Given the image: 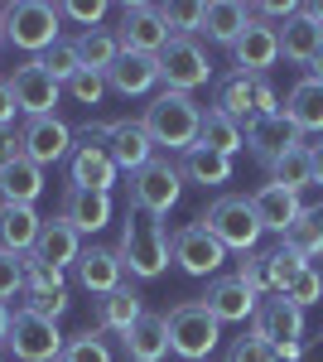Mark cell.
Instances as JSON below:
<instances>
[{
    "mask_svg": "<svg viewBox=\"0 0 323 362\" xmlns=\"http://www.w3.org/2000/svg\"><path fill=\"white\" fill-rule=\"evenodd\" d=\"M63 92L73 97V102H82V107H102V97H107V73H92V68H78L68 83H63Z\"/></svg>",
    "mask_w": 323,
    "mask_h": 362,
    "instance_id": "cell-39",
    "label": "cell"
},
{
    "mask_svg": "<svg viewBox=\"0 0 323 362\" xmlns=\"http://www.w3.org/2000/svg\"><path fill=\"white\" fill-rule=\"evenodd\" d=\"M179 198H184V169L169 155H155L145 169L131 174V208H140V213L164 218V213L179 208Z\"/></svg>",
    "mask_w": 323,
    "mask_h": 362,
    "instance_id": "cell-7",
    "label": "cell"
},
{
    "mask_svg": "<svg viewBox=\"0 0 323 362\" xmlns=\"http://www.w3.org/2000/svg\"><path fill=\"white\" fill-rule=\"evenodd\" d=\"M58 362H111V348H107V338L102 334H78V338H68L63 343V358Z\"/></svg>",
    "mask_w": 323,
    "mask_h": 362,
    "instance_id": "cell-40",
    "label": "cell"
},
{
    "mask_svg": "<svg viewBox=\"0 0 323 362\" xmlns=\"http://www.w3.org/2000/svg\"><path fill=\"white\" fill-rule=\"evenodd\" d=\"M0 362H5V343H0Z\"/></svg>",
    "mask_w": 323,
    "mask_h": 362,
    "instance_id": "cell-59",
    "label": "cell"
},
{
    "mask_svg": "<svg viewBox=\"0 0 323 362\" xmlns=\"http://www.w3.org/2000/svg\"><path fill=\"white\" fill-rule=\"evenodd\" d=\"M15 112H20V107H15V92L0 78V126H15Z\"/></svg>",
    "mask_w": 323,
    "mask_h": 362,
    "instance_id": "cell-52",
    "label": "cell"
},
{
    "mask_svg": "<svg viewBox=\"0 0 323 362\" xmlns=\"http://www.w3.org/2000/svg\"><path fill=\"white\" fill-rule=\"evenodd\" d=\"M39 227H44V218L29 203H0V251L29 256L39 242Z\"/></svg>",
    "mask_w": 323,
    "mask_h": 362,
    "instance_id": "cell-23",
    "label": "cell"
},
{
    "mask_svg": "<svg viewBox=\"0 0 323 362\" xmlns=\"http://www.w3.org/2000/svg\"><path fill=\"white\" fill-rule=\"evenodd\" d=\"M242 140L246 150L261 160V165H270V160H280L285 150H295V145H304V136L295 131V121L280 112V116H251V121H242Z\"/></svg>",
    "mask_w": 323,
    "mask_h": 362,
    "instance_id": "cell-16",
    "label": "cell"
},
{
    "mask_svg": "<svg viewBox=\"0 0 323 362\" xmlns=\"http://www.w3.org/2000/svg\"><path fill=\"white\" fill-rule=\"evenodd\" d=\"M227 362H280V358H275V343L251 329V334H242L232 348H227Z\"/></svg>",
    "mask_w": 323,
    "mask_h": 362,
    "instance_id": "cell-42",
    "label": "cell"
},
{
    "mask_svg": "<svg viewBox=\"0 0 323 362\" xmlns=\"http://www.w3.org/2000/svg\"><path fill=\"white\" fill-rule=\"evenodd\" d=\"M0 20H5V44H15L29 58L49 54L58 44V25H63L58 5L49 0H10V5H0Z\"/></svg>",
    "mask_w": 323,
    "mask_h": 362,
    "instance_id": "cell-3",
    "label": "cell"
},
{
    "mask_svg": "<svg viewBox=\"0 0 323 362\" xmlns=\"http://www.w3.org/2000/svg\"><path fill=\"white\" fill-rule=\"evenodd\" d=\"M251 87H256V78H246V73H227V78L217 83V92H213V107L242 126V121L256 116V107H251Z\"/></svg>",
    "mask_w": 323,
    "mask_h": 362,
    "instance_id": "cell-34",
    "label": "cell"
},
{
    "mask_svg": "<svg viewBox=\"0 0 323 362\" xmlns=\"http://www.w3.org/2000/svg\"><path fill=\"white\" fill-rule=\"evenodd\" d=\"M116 174H121V169H116V160H111V150H107V121L82 126L78 145H73V155H68V179H73V189L111 194Z\"/></svg>",
    "mask_w": 323,
    "mask_h": 362,
    "instance_id": "cell-6",
    "label": "cell"
},
{
    "mask_svg": "<svg viewBox=\"0 0 323 362\" xmlns=\"http://www.w3.org/2000/svg\"><path fill=\"white\" fill-rule=\"evenodd\" d=\"M309 150H314V184H323V140L309 145Z\"/></svg>",
    "mask_w": 323,
    "mask_h": 362,
    "instance_id": "cell-56",
    "label": "cell"
},
{
    "mask_svg": "<svg viewBox=\"0 0 323 362\" xmlns=\"http://www.w3.org/2000/svg\"><path fill=\"white\" fill-rule=\"evenodd\" d=\"M184 184H198V189H217V184H232V160L227 155H217V150H203V145H193L184 150Z\"/></svg>",
    "mask_w": 323,
    "mask_h": 362,
    "instance_id": "cell-31",
    "label": "cell"
},
{
    "mask_svg": "<svg viewBox=\"0 0 323 362\" xmlns=\"http://www.w3.org/2000/svg\"><path fill=\"white\" fill-rule=\"evenodd\" d=\"M285 116L295 121L299 136H323V83L314 78H299L285 97Z\"/></svg>",
    "mask_w": 323,
    "mask_h": 362,
    "instance_id": "cell-27",
    "label": "cell"
},
{
    "mask_svg": "<svg viewBox=\"0 0 323 362\" xmlns=\"http://www.w3.org/2000/svg\"><path fill=\"white\" fill-rule=\"evenodd\" d=\"M304 266H314V261L295 256L285 242H280V247H270L266 251V285H270V295H285V290H290V280H295Z\"/></svg>",
    "mask_w": 323,
    "mask_h": 362,
    "instance_id": "cell-38",
    "label": "cell"
},
{
    "mask_svg": "<svg viewBox=\"0 0 323 362\" xmlns=\"http://www.w3.org/2000/svg\"><path fill=\"white\" fill-rule=\"evenodd\" d=\"M25 290H34V295H49V290H68V285H63V271H58V266L39 261V256L29 251V256H25Z\"/></svg>",
    "mask_w": 323,
    "mask_h": 362,
    "instance_id": "cell-41",
    "label": "cell"
},
{
    "mask_svg": "<svg viewBox=\"0 0 323 362\" xmlns=\"http://www.w3.org/2000/svg\"><path fill=\"white\" fill-rule=\"evenodd\" d=\"M121 49L126 54H160L169 44V29L160 20V5H145V0H126L121 5V29H116Z\"/></svg>",
    "mask_w": 323,
    "mask_h": 362,
    "instance_id": "cell-14",
    "label": "cell"
},
{
    "mask_svg": "<svg viewBox=\"0 0 323 362\" xmlns=\"http://www.w3.org/2000/svg\"><path fill=\"white\" fill-rule=\"evenodd\" d=\"M73 271H78V285H82V290H92L97 300H107L111 290L126 285V266H121L116 247H82V256H78Z\"/></svg>",
    "mask_w": 323,
    "mask_h": 362,
    "instance_id": "cell-18",
    "label": "cell"
},
{
    "mask_svg": "<svg viewBox=\"0 0 323 362\" xmlns=\"http://www.w3.org/2000/svg\"><path fill=\"white\" fill-rule=\"evenodd\" d=\"M15 295H25V256L0 251V300L10 305Z\"/></svg>",
    "mask_w": 323,
    "mask_h": 362,
    "instance_id": "cell-47",
    "label": "cell"
},
{
    "mask_svg": "<svg viewBox=\"0 0 323 362\" xmlns=\"http://www.w3.org/2000/svg\"><path fill=\"white\" fill-rule=\"evenodd\" d=\"M63 343L68 338L58 334L54 319H39L29 309H15V324L5 334V353H15L20 362H58L63 358Z\"/></svg>",
    "mask_w": 323,
    "mask_h": 362,
    "instance_id": "cell-8",
    "label": "cell"
},
{
    "mask_svg": "<svg viewBox=\"0 0 323 362\" xmlns=\"http://www.w3.org/2000/svg\"><path fill=\"white\" fill-rule=\"evenodd\" d=\"M251 10H256L261 20H270V25H275V20H295L299 15L295 0H261V5H251Z\"/></svg>",
    "mask_w": 323,
    "mask_h": 362,
    "instance_id": "cell-50",
    "label": "cell"
},
{
    "mask_svg": "<svg viewBox=\"0 0 323 362\" xmlns=\"http://www.w3.org/2000/svg\"><path fill=\"white\" fill-rule=\"evenodd\" d=\"M198 223L213 232L217 242L227 251H256V242H261V218H256V208H251V198H242V194H222V198H213L208 203V213L198 218Z\"/></svg>",
    "mask_w": 323,
    "mask_h": 362,
    "instance_id": "cell-5",
    "label": "cell"
},
{
    "mask_svg": "<svg viewBox=\"0 0 323 362\" xmlns=\"http://www.w3.org/2000/svg\"><path fill=\"white\" fill-rule=\"evenodd\" d=\"M160 20L169 29V39H198L203 34V5L198 0H169V5H160Z\"/></svg>",
    "mask_w": 323,
    "mask_h": 362,
    "instance_id": "cell-37",
    "label": "cell"
},
{
    "mask_svg": "<svg viewBox=\"0 0 323 362\" xmlns=\"http://www.w3.org/2000/svg\"><path fill=\"white\" fill-rule=\"evenodd\" d=\"M251 107H256V116H280V92L270 87V78H256V87H251Z\"/></svg>",
    "mask_w": 323,
    "mask_h": 362,
    "instance_id": "cell-49",
    "label": "cell"
},
{
    "mask_svg": "<svg viewBox=\"0 0 323 362\" xmlns=\"http://www.w3.org/2000/svg\"><path fill=\"white\" fill-rule=\"evenodd\" d=\"M169 261L184 276H217L222 261H227V247L203 223H184L179 232H169Z\"/></svg>",
    "mask_w": 323,
    "mask_h": 362,
    "instance_id": "cell-9",
    "label": "cell"
},
{
    "mask_svg": "<svg viewBox=\"0 0 323 362\" xmlns=\"http://www.w3.org/2000/svg\"><path fill=\"white\" fill-rule=\"evenodd\" d=\"M270 184H280V189H290V194H304L309 184H314V150L309 145H295V150H285L280 160H270Z\"/></svg>",
    "mask_w": 323,
    "mask_h": 362,
    "instance_id": "cell-32",
    "label": "cell"
},
{
    "mask_svg": "<svg viewBox=\"0 0 323 362\" xmlns=\"http://www.w3.org/2000/svg\"><path fill=\"white\" fill-rule=\"evenodd\" d=\"M299 15H309V20L323 29V0H304V5H299Z\"/></svg>",
    "mask_w": 323,
    "mask_h": 362,
    "instance_id": "cell-54",
    "label": "cell"
},
{
    "mask_svg": "<svg viewBox=\"0 0 323 362\" xmlns=\"http://www.w3.org/2000/svg\"><path fill=\"white\" fill-rule=\"evenodd\" d=\"M44 194V169L34 165V160H15V165L0 169V203H29L34 208V198Z\"/></svg>",
    "mask_w": 323,
    "mask_h": 362,
    "instance_id": "cell-30",
    "label": "cell"
},
{
    "mask_svg": "<svg viewBox=\"0 0 323 362\" xmlns=\"http://www.w3.org/2000/svg\"><path fill=\"white\" fill-rule=\"evenodd\" d=\"M58 15L73 20V25H82V29H102L107 0H58Z\"/></svg>",
    "mask_w": 323,
    "mask_h": 362,
    "instance_id": "cell-45",
    "label": "cell"
},
{
    "mask_svg": "<svg viewBox=\"0 0 323 362\" xmlns=\"http://www.w3.org/2000/svg\"><path fill=\"white\" fill-rule=\"evenodd\" d=\"M169 353H179L184 362H208L222 343V324H217L203 300H184L169 314Z\"/></svg>",
    "mask_w": 323,
    "mask_h": 362,
    "instance_id": "cell-4",
    "label": "cell"
},
{
    "mask_svg": "<svg viewBox=\"0 0 323 362\" xmlns=\"http://www.w3.org/2000/svg\"><path fill=\"white\" fill-rule=\"evenodd\" d=\"M10 324H15V309L0 300V343H5V334H10Z\"/></svg>",
    "mask_w": 323,
    "mask_h": 362,
    "instance_id": "cell-55",
    "label": "cell"
},
{
    "mask_svg": "<svg viewBox=\"0 0 323 362\" xmlns=\"http://www.w3.org/2000/svg\"><path fill=\"white\" fill-rule=\"evenodd\" d=\"M0 49H5V20H0Z\"/></svg>",
    "mask_w": 323,
    "mask_h": 362,
    "instance_id": "cell-58",
    "label": "cell"
},
{
    "mask_svg": "<svg viewBox=\"0 0 323 362\" xmlns=\"http://www.w3.org/2000/svg\"><path fill=\"white\" fill-rule=\"evenodd\" d=\"M285 300H295L299 309H309V305H319L323 300V271L319 266H304L295 280H290V290H285Z\"/></svg>",
    "mask_w": 323,
    "mask_h": 362,
    "instance_id": "cell-43",
    "label": "cell"
},
{
    "mask_svg": "<svg viewBox=\"0 0 323 362\" xmlns=\"http://www.w3.org/2000/svg\"><path fill=\"white\" fill-rule=\"evenodd\" d=\"M251 208H256L261 227H266V232H280V237H285V232L299 223V213H304L299 194L280 189V184H266V189H256V194H251Z\"/></svg>",
    "mask_w": 323,
    "mask_h": 362,
    "instance_id": "cell-25",
    "label": "cell"
},
{
    "mask_svg": "<svg viewBox=\"0 0 323 362\" xmlns=\"http://www.w3.org/2000/svg\"><path fill=\"white\" fill-rule=\"evenodd\" d=\"M232 63H237V73H246V78H266L270 68L280 63V25L251 15L246 34L232 44Z\"/></svg>",
    "mask_w": 323,
    "mask_h": 362,
    "instance_id": "cell-12",
    "label": "cell"
},
{
    "mask_svg": "<svg viewBox=\"0 0 323 362\" xmlns=\"http://www.w3.org/2000/svg\"><path fill=\"white\" fill-rule=\"evenodd\" d=\"M319 49H323V29L314 25L309 15L285 20V29H280V58H290V63H299V68H309Z\"/></svg>",
    "mask_w": 323,
    "mask_h": 362,
    "instance_id": "cell-29",
    "label": "cell"
},
{
    "mask_svg": "<svg viewBox=\"0 0 323 362\" xmlns=\"http://www.w3.org/2000/svg\"><path fill=\"white\" fill-rule=\"evenodd\" d=\"M304 353H309V338H304V343H280V348H275L280 362H304Z\"/></svg>",
    "mask_w": 323,
    "mask_h": 362,
    "instance_id": "cell-53",
    "label": "cell"
},
{
    "mask_svg": "<svg viewBox=\"0 0 323 362\" xmlns=\"http://www.w3.org/2000/svg\"><path fill=\"white\" fill-rule=\"evenodd\" d=\"M256 334L270 338L275 348L280 343H304V309L285 295H266L261 309H256Z\"/></svg>",
    "mask_w": 323,
    "mask_h": 362,
    "instance_id": "cell-19",
    "label": "cell"
},
{
    "mask_svg": "<svg viewBox=\"0 0 323 362\" xmlns=\"http://www.w3.org/2000/svg\"><path fill=\"white\" fill-rule=\"evenodd\" d=\"M34 256L39 261H49V266H78V256H82V237H78V227L68 223L63 213L58 218H49V223L39 227V242H34Z\"/></svg>",
    "mask_w": 323,
    "mask_h": 362,
    "instance_id": "cell-24",
    "label": "cell"
},
{
    "mask_svg": "<svg viewBox=\"0 0 323 362\" xmlns=\"http://www.w3.org/2000/svg\"><path fill=\"white\" fill-rule=\"evenodd\" d=\"M20 160V131L15 126H0V169Z\"/></svg>",
    "mask_w": 323,
    "mask_h": 362,
    "instance_id": "cell-51",
    "label": "cell"
},
{
    "mask_svg": "<svg viewBox=\"0 0 323 362\" xmlns=\"http://www.w3.org/2000/svg\"><path fill=\"white\" fill-rule=\"evenodd\" d=\"M73 49H78L82 68H92V73H107L111 63L121 58V39H116V29H82L78 39H73Z\"/></svg>",
    "mask_w": 323,
    "mask_h": 362,
    "instance_id": "cell-35",
    "label": "cell"
},
{
    "mask_svg": "<svg viewBox=\"0 0 323 362\" xmlns=\"http://www.w3.org/2000/svg\"><path fill=\"white\" fill-rule=\"evenodd\" d=\"M155 58H160V83L169 87V92H189L193 97V87H203L213 78L208 49H203L198 39H169Z\"/></svg>",
    "mask_w": 323,
    "mask_h": 362,
    "instance_id": "cell-10",
    "label": "cell"
},
{
    "mask_svg": "<svg viewBox=\"0 0 323 362\" xmlns=\"http://www.w3.org/2000/svg\"><path fill=\"white\" fill-rule=\"evenodd\" d=\"M68 305H73V300H68V290H49V295H34V290H25V305L20 309H29V314H39V319H63V314H68Z\"/></svg>",
    "mask_w": 323,
    "mask_h": 362,
    "instance_id": "cell-46",
    "label": "cell"
},
{
    "mask_svg": "<svg viewBox=\"0 0 323 362\" xmlns=\"http://www.w3.org/2000/svg\"><path fill=\"white\" fill-rule=\"evenodd\" d=\"M121 348H126V362H164V353H169V319L145 309L135 319V329L121 338Z\"/></svg>",
    "mask_w": 323,
    "mask_h": 362,
    "instance_id": "cell-22",
    "label": "cell"
},
{
    "mask_svg": "<svg viewBox=\"0 0 323 362\" xmlns=\"http://www.w3.org/2000/svg\"><path fill=\"white\" fill-rule=\"evenodd\" d=\"M251 5H242V0H213V5H203V34L213 39V44H237L246 34V25H251Z\"/></svg>",
    "mask_w": 323,
    "mask_h": 362,
    "instance_id": "cell-26",
    "label": "cell"
},
{
    "mask_svg": "<svg viewBox=\"0 0 323 362\" xmlns=\"http://www.w3.org/2000/svg\"><path fill=\"white\" fill-rule=\"evenodd\" d=\"M203 305H208V314H213L217 324H246V319H256L261 295H256L242 276H213Z\"/></svg>",
    "mask_w": 323,
    "mask_h": 362,
    "instance_id": "cell-15",
    "label": "cell"
},
{
    "mask_svg": "<svg viewBox=\"0 0 323 362\" xmlns=\"http://www.w3.org/2000/svg\"><path fill=\"white\" fill-rule=\"evenodd\" d=\"M111 194H97V189H73L68 184V194H63V218L78 227V237H92V232H102L111 223Z\"/></svg>",
    "mask_w": 323,
    "mask_h": 362,
    "instance_id": "cell-21",
    "label": "cell"
},
{
    "mask_svg": "<svg viewBox=\"0 0 323 362\" xmlns=\"http://www.w3.org/2000/svg\"><path fill=\"white\" fill-rule=\"evenodd\" d=\"M107 150L111 160H116V169H126V174H135V169H145L150 160H155V140H150V131H145V121H107Z\"/></svg>",
    "mask_w": 323,
    "mask_h": 362,
    "instance_id": "cell-17",
    "label": "cell"
},
{
    "mask_svg": "<svg viewBox=\"0 0 323 362\" xmlns=\"http://www.w3.org/2000/svg\"><path fill=\"white\" fill-rule=\"evenodd\" d=\"M237 276H242L256 295H270V285H266V251H242V256H237Z\"/></svg>",
    "mask_w": 323,
    "mask_h": 362,
    "instance_id": "cell-48",
    "label": "cell"
},
{
    "mask_svg": "<svg viewBox=\"0 0 323 362\" xmlns=\"http://www.w3.org/2000/svg\"><path fill=\"white\" fill-rule=\"evenodd\" d=\"M198 145L203 150H217V155H237V150H246V140H242V126L232 121V116H222L217 107H208L203 112V126H198Z\"/></svg>",
    "mask_w": 323,
    "mask_h": 362,
    "instance_id": "cell-33",
    "label": "cell"
},
{
    "mask_svg": "<svg viewBox=\"0 0 323 362\" xmlns=\"http://www.w3.org/2000/svg\"><path fill=\"white\" fill-rule=\"evenodd\" d=\"M280 242L295 251V256H304V261H319L323 256V208H304L299 223L290 227Z\"/></svg>",
    "mask_w": 323,
    "mask_h": 362,
    "instance_id": "cell-36",
    "label": "cell"
},
{
    "mask_svg": "<svg viewBox=\"0 0 323 362\" xmlns=\"http://www.w3.org/2000/svg\"><path fill=\"white\" fill-rule=\"evenodd\" d=\"M304 78H314V83H323V49L314 54V63H309V73H304Z\"/></svg>",
    "mask_w": 323,
    "mask_h": 362,
    "instance_id": "cell-57",
    "label": "cell"
},
{
    "mask_svg": "<svg viewBox=\"0 0 323 362\" xmlns=\"http://www.w3.org/2000/svg\"><path fill=\"white\" fill-rule=\"evenodd\" d=\"M145 314V300L135 295L131 285H121V290H111L107 300H97V329L102 334H131L135 329V319Z\"/></svg>",
    "mask_w": 323,
    "mask_h": 362,
    "instance_id": "cell-28",
    "label": "cell"
},
{
    "mask_svg": "<svg viewBox=\"0 0 323 362\" xmlns=\"http://www.w3.org/2000/svg\"><path fill=\"white\" fill-rule=\"evenodd\" d=\"M107 87L111 92H121V97H145V92H155L160 87V58L155 54H126L107 68Z\"/></svg>",
    "mask_w": 323,
    "mask_h": 362,
    "instance_id": "cell-20",
    "label": "cell"
},
{
    "mask_svg": "<svg viewBox=\"0 0 323 362\" xmlns=\"http://www.w3.org/2000/svg\"><path fill=\"white\" fill-rule=\"evenodd\" d=\"M5 83H10V92H15V107H20L25 121H29V116H54L58 97H63V83H58L39 58H25Z\"/></svg>",
    "mask_w": 323,
    "mask_h": 362,
    "instance_id": "cell-11",
    "label": "cell"
},
{
    "mask_svg": "<svg viewBox=\"0 0 323 362\" xmlns=\"http://www.w3.org/2000/svg\"><path fill=\"white\" fill-rule=\"evenodd\" d=\"M20 155L34 160L39 169H49V165L73 155V131L58 116H29L25 126H20Z\"/></svg>",
    "mask_w": 323,
    "mask_h": 362,
    "instance_id": "cell-13",
    "label": "cell"
},
{
    "mask_svg": "<svg viewBox=\"0 0 323 362\" xmlns=\"http://www.w3.org/2000/svg\"><path fill=\"white\" fill-rule=\"evenodd\" d=\"M145 131H150V140L155 145H164V150H193L198 145V126H203V107L193 102L189 92H155L150 97V107H145Z\"/></svg>",
    "mask_w": 323,
    "mask_h": 362,
    "instance_id": "cell-2",
    "label": "cell"
},
{
    "mask_svg": "<svg viewBox=\"0 0 323 362\" xmlns=\"http://www.w3.org/2000/svg\"><path fill=\"white\" fill-rule=\"evenodd\" d=\"M39 63H44L49 73H54L58 83H68V78H73V73L82 68V58H78V49H73V39H58L49 54H39Z\"/></svg>",
    "mask_w": 323,
    "mask_h": 362,
    "instance_id": "cell-44",
    "label": "cell"
},
{
    "mask_svg": "<svg viewBox=\"0 0 323 362\" xmlns=\"http://www.w3.org/2000/svg\"><path fill=\"white\" fill-rule=\"evenodd\" d=\"M116 256H121V266H126L131 280H160L164 266H169V232H164V223L150 218V213H140V208H131L126 223H121Z\"/></svg>",
    "mask_w": 323,
    "mask_h": 362,
    "instance_id": "cell-1",
    "label": "cell"
}]
</instances>
